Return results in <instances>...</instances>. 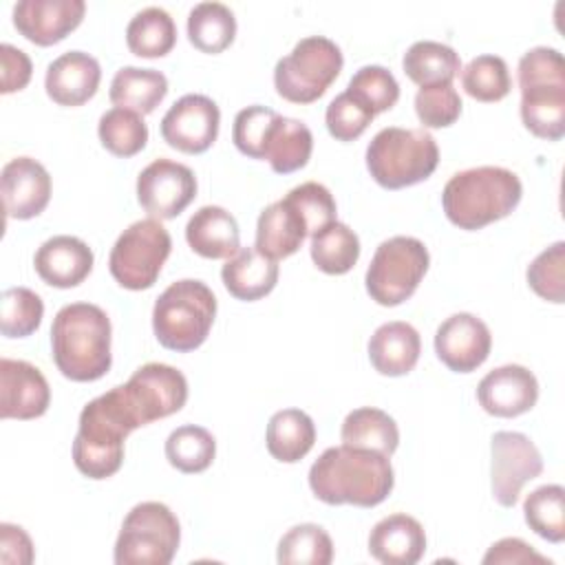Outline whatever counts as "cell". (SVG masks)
Returning a JSON list of instances; mask_svg holds the SVG:
<instances>
[{"label":"cell","mask_w":565,"mask_h":565,"mask_svg":"<svg viewBox=\"0 0 565 565\" xmlns=\"http://www.w3.org/2000/svg\"><path fill=\"white\" fill-rule=\"evenodd\" d=\"M393 486L391 459L369 448L331 446L309 468L311 492L329 505L373 508L391 494Z\"/></svg>","instance_id":"6da1fadb"},{"label":"cell","mask_w":565,"mask_h":565,"mask_svg":"<svg viewBox=\"0 0 565 565\" xmlns=\"http://www.w3.org/2000/svg\"><path fill=\"white\" fill-rule=\"evenodd\" d=\"M143 426L124 384L90 399L79 413L73 463L88 479H108L124 463L126 437Z\"/></svg>","instance_id":"7a4b0ae2"},{"label":"cell","mask_w":565,"mask_h":565,"mask_svg":"<svg viewBox=\"0 0 565 565\" xmlns=\"http://www.w3.org/2000/svg\"><path fill=\"white\" fill-rule=\"evenodd\" d=\"M110 318L93 302L64 305L51 324V351L57 371L73 382H95L113 364Z\"/></svg>","instance_id":"3957f363"},{"label":"cell","mask_w":565,"mask_h":565,"mask_svg":"<svg viewBox=\"0 0 565 565\" xmlns=\"http://www.w3.org/2000/svg\"><path fill=\"white\" fill-rule=\"evenodd\" d=\"M521 179L501 166L468 168L448 179L441 205L448 221L461 230H481L505 218L521 201Z\"/></svg>","instance_id":"277c9868"},{"label":"cell","mask_w":565,"mask_h":565,"mask_svg":"<svg viewBox=\"0 0 565 565\" xmlns=\"http://www.w3.org/2000/svg\"><path fill=\"white\" fill-rule=\"evenodd\" d=\"M521 121L547 141L565 135V62L552 46H534L519 60Z\"/></svg>","instance_id":"5b68a950"},{"label":"cell","mask_w":565,"mask_h":565,"mask_svg":"<svg viewBox=\"0 0 565 565\" xmlns=\"http://www.w3.org/2000/svg\"><path fill=\"white\" fill-rule=\"evenodd\" d=\"M216 318V298L212 289L196 278H183L168 285L152 307V331L161 347L170 351L199 349Z\"/></svg>","instance_id":"8992f818"},{"label":"cell","mask_w":565,"mask_h":565,"mask_svg":"<svg viewBox=\"0 0 565 565\" xmlns=\"http://www.w3.org/2000/svg\"><path fill=\"white\" fill-rule=\"evenodd\" d=\"M439 163L435 137L424 128H382L366 146V168L375 183L399 190L426 181Z\"/></svg>","instance_id":"52a82bcc"},{"label":"cell","mask_w":565,"mask_h":565,"mask_svg":"<svg viewBox=\"0 0 565 565\" xmlns=\"http://www.w3.org/2000/svg\"><path fill=\"white\" fill-rule=\"evenodd\" d=\"M344 64L340 46L324 35L302 38L274 68L276 93L291 104H311L335 82Z\"/></svg>","instance_id":"ba28073f"},{"label":"cell","mask_w":565,"mask_h":565,"mask_svg":"<svg viewBox=\"0 0 565 565\" xmlns=\"http://www.w3.org/2000/svg\"><path fill=\"white\" fill-rule=\"evenodd\" d=\"M181 543L174 512L159 501L137 503L124 519L115 541L117 565H168Z\"/></svg>","instance_id":"9c48e42d"},{"label":"cell","mask_w":565,"mask_h":565,"mask_svg":"<svg viewBox=\"0 0 565 565\" xmlns=\"http://www.w3.org/2000/svg\"><path fill=\"white\" fill-rule=\"evenodd\" d=\"M428 265L430 256L419 238L391 236L377 245L369 263L366 291L382 307L402 305L415 294Z\"/></svg>","instance_id":"30bf717a"},{"label":"cell","mask_w":565,"mask_h":565,"mask_svg":"<svg viewBox=\"0 0 565 565\" xmlns=\"http://www.w3.org/2000/svg\"><path fill=\"white\" fill-rule=\"evenodd\" d=\"M172 249L170 232L159 218H141L130 223L115 241L108 269L113 278L130 291L150 289L161 274Z\"/></svg>","instance_id":"8fae6325"},{"label":"cell","mask_w":565,"mask_h":565,"mask_svg":"<svg viewBox=\"0 0 565 565\" xmlns=\"http://www.w3.org/2000/svg\"><path fill=\"white\" fill-rule=\"evenodd\" d=\"M492 497L499 505L512 508L523 486L543 472V457L534 441L516 430H499L490 439Z\"/></svg>","instance_id":"7c38bea8"},{"label":"cell","mask_w":565,"mask_h":565,"mask_svg":"<svg viewBox=\"0 0 565 565\" xmlns=\"http://www.w3.org/2000/svg\"><path fill=\"white\" fill-rule=\"evenodd\" d=\"M194 196L196 177L179 161L159 157L137 177V201L152 218H177Z\"/></svg>","instance_id":"4fadbf2b"},{"label":"cell","mask_w":565,"mask_h":565,"mask_svg":"<svg viewBox=\"0 0 565 565\" xmlns=\"http://www.w3.org/2000/svg\"><path fill=\"white\" fill-rule=\"evenodd\" d=\"M221 110L216 102L201 93L179 97L161 119L163 141L185 154L205 152L218 137Z\"/></svg>","instance_id":"5bb4252c"},{"label":"cell","mask_w":565,"mask_h":565,"mask_svg":"<svg viewBox=\"0 0 565 565\" xmlns=\"http://www.w3.org/2000/svg\"><path fill=\"white\" fill-rule=\"evenodd\" d=\"M130 402L135 404L143 426L179 413L188 399L185 375L161 362H148L139 366L124 384Z\"/></svg>","instance_id":"9a60e30c"},{"label":"cell","mask_w":565,"mask_h":565,"mask_svg":"<svg viewBox=\"0 0 565 565\" xmlns=\"http://www.w3.org/2000/svg\"><path fill=\"white\" fill-rule=\"evenodd\" d=\"M492 349L488 324L475 313H452L435 331V353L455 373L479 369Z\"/></svg>","instance_id":"2e32d148"},{"label":"cell","mask_w":565,"mask_h":565,"mask_svg":"<svg viewBox=\"0 0 565 565\" xmlns=\"http://www.w3.org/2000/svg\"><path fill=\"white\" fill-rule=\"evenodd\" d=\"M51 388L38 366L24 360H0V417L35 419L46 413Z\"/></svg>","instance_id":"e0dca14e"},{"label":"cell","mask_w":565,"mask_h":565,"mask_svg":"<svg viewBox=\"0 0 565 565\" xmlns=\"http://www.w3.org/2000/svg\"><path fill=\"white\" fill-rule=\"evenodd\" d=\"M84 13V0H20L13 7V26L29 42L51 46L77 29Z\"/></svg>","instance_id":"ac0fdd59"},{"label":"cell","mask_w":565,"mask_h":565,"mask_svg":"<svg viewBox=\"0 0 565 565\" xmlns=\"http://www.w3.org/2000/svg\"><path fill=\"white\" fill-rule=\"evenodd\" d=\"M481 408L494 417H519L539 399L536 375L521 364H503L486 373L477 386Z\"/></svg>","instance_id":"d6986e66"},{"label":"cell","mask_w":565,"mask_h":565,"mask_svg":"<svg viewBox=\"0 0 565 565\" xmlns=\"http://www.w3.org/2000/svg\"><path fill=\"white\" fill-rule=\"evenodd\" d=\"M2 203L9 218L26 221L44 212L51 199V174L33 157H15L4 163Z\"/></svg>","instance_id":"ffe728a7"},{"label":"cell","mask_w":565,"mask_h":565,"mask_svg":"<svg viewBox=\"0 0 565 565\" xmlns=\"http://www.w3.org/2000/svg\"><path fill=\"white\" fill-rule=\"evenodd\" d=\"M93 249L82 238L68 234L51 236L33 256L38 276L57 289H71L84 282L93 269Z\"/></svg>","instance_id":"44dd1931"},{"label":"cell","mask_w":565,"mask_h":565,"mask_svg":"<svg viewBox=\"0 0 565 565\" xmlns=\"http://www.w3.org/2000/svg\"><path fill=\"white\" fill-rule=\"evenodd\" d=\"M99 62L84 51H66L46 66V95L60 106H82L99 88Z\"/></svg>","instance_id":"7402d4cb"},{"label":"cell","mask_w":565,"mask_h":565,"mask_svg":"<svg viewBox=\"0 0 565 565\" xmlns=\"http://www.w3.org/2000/svg\"><path fill=\"white\" fill-rule=\"evenodd\" d=\"M424 552V525L404 512L384 516L369 534V554L384 565H415Z\"/></svg>","instance_id":"603a6c76"},{"label":"cell","mask_w":565,"mask_h":565,"mask_svg":"<svg viewBox=\"0 0 565 565\" xmlns=\"http://www.w3.org/2000/svg\"><path fill=\"white\" fill-rule=\"evenodd\" d=\"M309 225L296 203L285 194L280 201L269 203L256 223V249L278 260L296 254L309 236Z\"/></svg>","instance_id":"cb8c5ba5"},{"label":"cell","mask_w":565,"mask_h":565,"mask_svg":"<svg viewBox=\"0 0 565 565\" xmlns=\"http://www.w3.org/2000/svg\"><path fill=\"white\" fill-rule=\"evenodd\" d=\"M422 351L419 333L413 324L393 320L380 324L369 340V360L380 375L399 377L415 369Z\"/></svg>","instance_id":"d4e9b609"},{"label":"cell","mask_w":565,"mask_h":565,"mask_svg":"<svg viewBox=\"0 0 565 565\" xmlns=\"http://www.w3.org/2000/svg\"><path fill=\"white\" fill-rule=\"evenodd\" d=\"M185 241L203 258H230L241 247V232L236 218L225 207L203 205L190 216Z\"/></svg>","instance_id":"484cf974"},{"label":"cell","mask_w":565,"mask_h":565,"mask_svg":"<svg viewBox=\"0 0 565 565\" xmlns=\"http://www.w3.org/2000/svg\"><path fill=\"white\" fill-rule=\"evenodd\" d=\"M225 289L245 302L267 296L278 282V263L256 247H243L221 269Z\"/></svg>","instance_id":"4316f807"},{"label":"cell","mask_w":565,"mask_h":565,"mask_svg":"<svg viewBox=\"0 0 565 565\" xmlns=\"http://www.w3.org/2000/svg\"><path fill=\"white\" fill-rule=\"evenodd\" d=\"M311 150L313 135L309 126L300 119L276 115L263 143V159L269 161L271 170L278 174L296 172L307 166Z\"/></svg>","instance_id":"83f0119b"},{"label":"cell","mask_w":565,"mask_h":565,"mask_svg":"<svg viewBox=\"0 0 565 565\" xmlns=\"http://www.w3.org/2000/svg\"><path fill=\"white\" fill-rule=\"evenodd\" d=\"M168 95V77L157 68L121 66L110 82L108 97L117 108H128L139 115L152 113Z\"/></svg>","instance_id":"f1b7e54d"},{"label":"cell","mask_w":565,"mask_h":565,"mask_svg":"<svg viewBox=\"0 0 565 565\" xmlns=\"http://www.w3.org/2000/svg\"><path fill=\"white\" fill-rule=\"evenodd\" d=\"M316 441L313 419L300 408H282L269 417L265 444L274 459L282 463L300 461Z\"/></svg>","instance_id":"f546056e"},{"label":"cell","mask_w":565,"mask_h":565,"mask_svg":"<svg viewBox=\"0 0 565 565\" xmlns=\"http://www.w3.org/2000/svg\"><path fill=\"white\" fill-rule=\"evenodd\" d=\"M340 437L344 446L369 448L391 457L399 444V428L386 411L375 406H362L344 417Z\"/></svg>","instance_id":"4dcf8cb0"},{"label":"cell","mask_w":565,"mask_h":565,"mask_svg":"<svg viewBox=\"0 0 565 565\" xmlns=\"http://www.w3.org/2000/svg\"><path fill=\"white\" fill-rule=\"evenodd\" d=\"M404 73L422 86L452 84L455 75L461 71L459 53L435 40H419L408 46L402 60Z\"/></svg>","instance_id":"1f68e13d"},{"label":"cell","mask_w":565,"mask_h":565,"mask_svg":"<svg viewBox=\"0 0 565 565\" xmlns=\"http://www.w3.org/2000/svg\"><path fill=\"white\" fill-rule=\"evenodd\" d=\"M126 44L137 57H163L177 44L172 15L161 7L137 11L126 26Z\"/></svg>","instance_id":"d6a6232c"},{"label":"cell","mask_w":565,"mask_h":565,"mask_svg":"<svg viewBox=\"0 0 565 565\" xmlns=\"http://www.w3.org/2000/svg\"><path fill=\"white\" fill-rule=\"evenodd\" d=\"M188 38L194 49L216 55L236 38V18L223 2H199L188 13Z\"/></svg>","instance_id":"836d02e7"},{"label":"cell","mask_w":565,"mask_h":565,"mask_svg":"<svg viewBox=\"0 0 565 565\" xmlns=\"http://www.w3.org/2000/svg\"><path fill=\"white\" fill-rule=\"evenodd\" d=\"M309 252L320 271L340 276L355 267L360 258V238L347 223L333 221L311 236Z\"/></svg>","instance_id":"e575fe53"},{"label":"cell","mask_w":565,"mask_h":565,"mask_svg":"<svg viewBox=\"0 0 565 565\" xmlns=\"http://www.w3.org/2000/svg\"><path fill=\"white\" fill-rule=\"evenodd\" d=\"M216 455L214 435L196 424H183L174 428L166 439V459L172 468L185 475L203 472L212 466Z\"/></svg>","instance_id":"d590c367"},{"label":"cell","mask_w":565,"mask_h":565,"mask_svg":"<svg viewBox=\"0 0 565 565\" xmlns=\"http://www.w3.org/2000/svg\"><path fill=\"white\" fill-rule=\"evenodd\" d=\"M523 516L532 532L550 543L565 539V490L558 483H545L532 490L523 501Z\"/></svg>","instance_id":"8d00e7d4"},{"label":"cell","mask_w":565,"mask_h":565,"mask_svg":"<svg viewBox=\"0 0 565 565\" xmlns=\"http://www.w3.org/2000/svg\"><path fill=\"white\" fill-rule=\"evenodd\" d=\"M276 558L280 565H329L333 561V541L324 527L300 523L282 534Z\"/></svg>","instance_id":"74e56055"},{"label":"cell","mask_w":565,"mask_h":565,"mask_svg":"<svg viewBox=\"0 0 565 565\" xmlns=\"http://www.w3.org/2000/svg\"><path fill=\"white\" fill-rule=\"evenodd\" d=\"M97 135L102 146L115 157H132L148 143V126L143 117L128 108H110L99 117Z\"/></svg>","instance_id":"f35d334b"},{"label":"cell","mask_w":565,"mask_h":565,"mask_svg":"<svg viewBox=\"0 0 565 565\" xmlns=\"http://www.w3.org/2000/svg\"><path fill=\"white\" fill-rule=\"evenodd\" d=\"M461 86L470 97L479 102L503 99L512 88L505 60L490 53L472 57L461 71Z\"/></svg>","instance_id":"ab89813d"},{"label":"cell","mask_w":565,"mask_h":565,"mask_svg":"<svg viewBox=\"0 0 565 565\" xmlns=\"http://www.w3.org/2000/svg\"><path fill=\"white\" fill-rule=\"evenodd\" d=\"M44 316L42 298L29 287H9L0 300V331L4 338H26Z\"/></svg>","instance_id":"60d3db41"},{"label":"cell","mask_w":565,"mask_h":565,"mask_svg":"<svg viewBox=\"0 0 565 565\" xmlns=\"http://www.w3.org/2000/svg\"><path fill=\"white\" fill-rule=\"evenodd\" d=\"M347 93L353 99H358L364 108H369L373 115H377L391 110L397 104L399 84L388 68L380 64H366L353 73Z\"/></svg>","instance_id":"b9f144b4"},{"label":"cell","mask_w":565,"mask_h":565,"mask_svg":"<svg viewBox=\"0 0 565 565\" xmlns=\"http://www.w3.org/2000/svg\"><path fill=\"white\" fill-rule=\"evenodd\" d=\"M527 285L543 300L561 305L565 300V243L545 247L527 267Z\"/></svg>","instance_id":"7bdbcfd3"},{"label":"cell","mask_w":565,"mask_h":565,"mask_svg":"<svg viewBox=\"0 0 565 565\" xmlns=\"http://www.w3.org/2000/svg\"><path fill=\"white\" fill-rule=\"evenodd\" d=\"M461 97L452 84L422 86L415 95V113L424 128H446L461 115Z\"/></svg>","instance_id":"ee69618b"},{"label":"cell","mask_w":565,"mask_h":565,"mask_svg":"<svg viewBox=\"0 0 565 565\" xmlns=\"http://www.w3.org/2000/svg\"><path fill=\"white\" fill-rule=\"evenodd\" d=\"M373 113L364 108L358 99H353L347 90L335 95L324 113L327 130L338 141H353L358 139L366 126L373 121Z\"/></svg>","instance_id":"f6af8a7d"},{"label":"cell","mask_w":565,"mask_h":565,"mask_svg":"<svg viewBox=\"0 0 565 565\" xmlns=\"http://www.w3.org/2000/svg\"><path fill=\"white\" fill-rule=\"evenodd\" d=\"M276 110L254 104L247 106L243 110L236 113L234 117V126H232V141L234 146L252 159H263V143H265V135L271 126V121L276 119Z\"/></svg>","instance_id":"bcb514c9"},{"label":"cell","mask_w":565,"mask_h":565,"mask_svg":"<svg viewBox=\"0 0 565 565\" xmlns=\"http://www.w3.org/2000/svg\"><path fill=\"white\" fill-rule=\"evenodd\" d=\"M287 196L302 212L311 236L324 225L335 221V199L327 185L318 181H305L287 192Z\"/></svg>","instance_id":"7dc6e473"},{"label":"cell","mask_w":565,"mask_h":565,"mask_svg":"<svg viewBox=\"0 0 565 565\" xmlns=\"http://www.w3.org/2000/svg\"><path fill=\"white\" fill-rule=\"evenodd\" d=\"M525 565V563H541L550 565L552 561L543 554H539L530 543L516 536H505L497 543H492L483 556V565Z\"/></svg>","instance_id":"c3c4849f"},{"label":"cell","mask_w":565,"mask_h":565,"mask_svg":"<svg viewBox=\"0 0 565 565\" xmlns=\"http://www.w3.org/2000/svg\"><path fill=\"white\" fill-rule=\"evenodd\" d=\"M0 64H2L0 93L9 95L15 90H22L31 82L33 64H31V57L22 49H18L9 42L0 44Z\"/></svg>","instance_id":"681fc988"},{"label":"cell","mask_w":565,"mask_h":565,"mask_svg":"<svg viewBox=\"0 0 565 565\" xmlns=\"http://www.w3.org/2000/svg\"><path fill=\"white\" fill-rule=\"evenodd\" d=\"M0 561L7 565L33 563V543L20 525H13V523L0 525Z\"/></svg>","instance_id":"f907efd6"}]
</instances>
